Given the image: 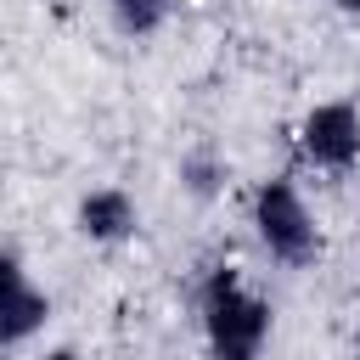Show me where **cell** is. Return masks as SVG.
<instances>
[{"instance_id": "cell-1", "label": "cell", "mask_w": 360, "mask_h": 360, "mask_svg": "<svg viewBox=\"0 0 360 360\" xmlns=\"http://www.w3.org/2000/svg\"><path fill=\"white\" fill-rule=\"evenodd\" d=\"M197 315H202V343L208 360H259L270 343V304L242 281V270L214 264L202 276L197 292Z\"/></svg>"}, {"instance_id": "cell-2", "label": "cell", "mask_w": 360, "mask_h": 360, "mask_svg": "<svg viewBox=\"0 0 360 360\" xmlns=\"http://www.w3.org/2000/svg\"><path fill=\"white\" fill-rule=\"evenodd\" d=\"M253 236L287 270H304V264L321 259V225H315L304 191L287 174H270V180L253 186Z\"/></svg>"}, {"instance_id": "cell-3", "label": "cell", "mask_w": 360, "mask_h": 360, "mask_svg": "<svg viewBox=\"0 0 360 360\" xmlns=\"http://www.w3.org/2000/svg\"><path fill=\"white\" fill-rule=\"evenodd\" d=\"M298 152L304 163L315 169H354L360 163V107L332 96V101H315L304 118H298Z\"/></svg>"}, {"instance_id": "cell-4", "label": "cell", "mask_w": 360, "mask_h": 360, "mask_svg": "<svg viewBox=\"0 0 360 360\" xmlns=\"http://www.w3.org/2000/svg\"><path fill=\"white\" fill-rule=\"evenodd\" d=\"M6 298H0V338H6V349H22L39 326H45V315H51V298H45V287H34V276H28V264L17 259V253H6Z\"/></svg>"}, {"instance_id": "cell-5", "label": "cell", "mask_w": 360, "mask_h": 360, "mask_svg": "<svg viewBox=\"0 0 360 360\" xmlns=\"http://www.w3.org/2000/svg\"><path fill=\"white\" fill-rule=\"evenodd\" d=\"M73 225H79V236H90V242H124V236H135L141 208H135V197H129L124 186H96V191L79 197Z\"/></svg>"}, {"instance_id": "cell-6", "label": "cell", "mask_w": 360, "mask_h": 360, "mask_svg": "<svg viewBox=\"0 0 360 360\" xmlns=\"http://www.w3.org/2000/svg\"><path fill=\"white\" fill-rule=\"evenodd\" d=\"M169 11H174V0H107L112 28H118V34H129V39L158 34V28L169 22Z\"/></svg>"}, {"instance_id": "cell-7", "label": "cell", "mask_w": 360, "mask_h": 360, "mask_svg": "<svg viewBox=\"0 0 360 360\" xmlns=\"http://www.w3.org/2000/svg\"><path fill=\"white\" fill-rule=\"evenodd\" d=\"M180 180H186L191 197H214V191L225 186V163H219L214 152H186V158H180Z\"/></svg>"}, {"instance_id": "cell-8", "label": "cell", "mask_w": 360, "mask_h": 360, "mask_svg": "<svg viewBox=\"0 0 360 360\" xmlns=\"http://www.w3.org/2000/svg\"><path fill=\"white\" fill-rule=\"evenodd\" d=\"M45 360H79V354H73V349H51Z\"/></svg>"}, {"instance_id": "cell-9", "label": "cell", "mask_w": 360, "mask_h": 360, "mask_svg": "<svg viewBox=\"0 0 360 360\" xmlns=\"http://www.w3.org/2000/svg\"><path fill=\"white\" fill-rule=\"evenodd\" d=\"M338 6H343V11H354V17H360V0H338Z\"/></svg>"}]
</instances>
